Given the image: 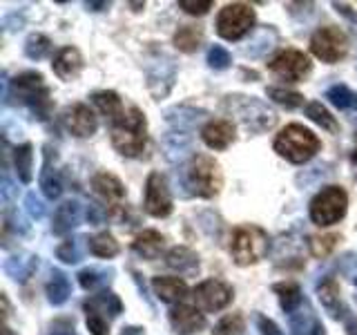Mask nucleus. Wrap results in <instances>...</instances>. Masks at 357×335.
<instances>
[{
	"label": "nucleus",
	"instance_id": "f257e3e1",
	"mask_svg": "<svg viewBox=\"0 0 357 335\" xmlns=\"http://www.w3.org/2000/svg\"><path fill=\"white\" fill-rule=\"evenodd\" d=\"M112 145L123 156H139L148 143V121L139 107L126 110L119 119L112 121Z\"/></svg>",
	"mask_w": 357,
	"mask_h": 335
},
{
	"label": "nucleus",
	"instance_id": "f03ea898",
	"mask_svg": "<svg viewBox=\"0 0 357 335\" xmlns=\"http://www.w3.org/2000/svg\"><path fill=\"white\" fill-rule=\"evenodd\" d=\"M321 148V141L317 134H312L308 128L299 123H290L275 139V152L284 156L290 163H306L315 156Z\"/></svg>",
	"mask_w": 357,
	"mask_h": 335
},
{
	"label": "nucleus",
	"instance_id": "7ed1b4c3",
	"mask_svg": "<svg viewBox=\"0 0 357 335\" xmlns=\"http://www.w3.org/2000/svg\"><path fill=\"white\" fill-rule=\"evenodd\" d=\"M11 92H14L16 103L27 105L36 119L47 121L52 114V94L45 85V78L38 72H22L11 81Z\"/></svg>",
	"mask_w": 357,
	"mask_h": 335
},
{
	"label": "nucleus",
	"instance_id": "20e7f679",
	"mask_svg": "<svg viewBox=\"0 0 357 335\" xmlns=\"http://www.w3.org/2000/svg\"><path fill=\"white\" fill-rule=\"evenodd\" d=\"M223 105L230 110V114H234L241 121V126L245 130L255 132V134L271 130L277 123L275 112L255 96L230 94V96H226V100H223Z\"/></svg>",
	"mask_w": 357,
	"mask_h": 335
},
{
	"label": "nucleus",
	"instance_id": "39448f33",
	"mask_svg": "<svg viewBox=\"0 0 357 335\" xmlns=\"http://www.w3.org/2000/svg\"><path fill=\"white\" fill-rule=\"evenodd\" d=\"M271 251V239L268 232L259 226H239L232 230V241H230V253L234 264L239 266H250L268 255Z\"/></svg>",
	"mask_w": 357,
	"mask_h": 335
},
{
	"label": "nucleus",
	"instance_id": "423d86ee",
	"mask_svg": "<svg viewBox=\"0 0 357 335\" xmlns=\"http://www.w3.org/2000/svg\"><path fill=\"white\" fill-rule=\"evenodd\" d=\"M185 186L190 188V195L195 197H215L221 188L219 163L208 154H195L185 165Z\"/></svg>",
	"mask_w": 357,
	"mask_h": 335
},
{
	"label": "nucleus",
	"instance_id": "0eeeda50",
	"mask_svg": "<svg viewBox=\"0 0 357 335\" xmlns=\"http://www.w3.org/2000/svg\"><path fill=\"white\" fill-rule=\"evenodd\" d=\"M349 208V195L340 186H326L321 193L310 201V219L317 226H333L344 219Z\"/></svg>",
	"mask_w": 357,
	"mask_h": 335
},
{
	"label": "nucleus",
	"instance_id": "6e6552de",
	"mask_svg": "<svg viewBox=\"0 0 357 335\" xmlns=\"http://www.w3.org/2000/svg\"><path fill=\"white\" fill-rule=\"evenodd\" d=\"M255 9L245 3L226 5L217 16V34L226 40H239L255 27Z\"/></svg>",
	"mask_w": 357,
	"mask_h": 335
},
{
	"label": "nucleus",
	"instance_id": "1a4fd4ad",
	"mask_svg": "<svg viewBox=\"0 0 357 335\" xmlns=\"http://www.w3.org/2000/svg\"><path fill=\"white\" fill-rule=\"evenodd\" d=\"M310 52L324 63H337L349 52V38L340 27H321L312 34Z\"/></svg>",
	"mask_w": 357,
	"mask_h": 335
},
{
	"label": "nucleus",
	"instance_id": "9d476101",
	"mask_svg": "<svg viewBox=\"0 0 357 335\" xmlns=\"http://www.w3.org/2000/svg\"><path fill=\"white\" fill-rule=\"evenodd\" d=\"M310 67L312 65L308 61V56L299 50H284L268 63V70L286 83H299L301 78H306L310 74Z\"/></svg>",
	"mask_w": 357,
	"mask_h": 335
},
{
	"label": "nucleus",
	"instance_id": "9b49d317",
	"mask_svg": "<svg viewBox=\"0 0 357 335\" xmlns=\"http://www.w3.org/2000/svg\"><path fill=\"white\" fill-rule=\"evenodd\" d=\"M143 208L148 215L152 217H167L172 212V195L167 181L161 172H152L145 181V199H143Z\"/></svg>",
	"mask_w": 357,
	"mask_h": 335
},
{
	"label": "nucleus",
	"instance_id": "f8f14e48",
	"mask_svg": "<svg viewBox=\"0 0 357 335\" xmlns=\"http://www.w3.org/2000/svg\"><path fill=\"white\" fill-rule=\"evenodd\" d=\"M234 297L232 286H228L221 279H206L195 288V302L199 304L201 311L206 313H217L221 308H226Z\"/></svg>",
	"mask_w": 357,
	"mask_h": 335
},
{
	"label": "nucleus",
	"instance_id": "ddd939ff",
	"mask_svg": "<svg viewBox=\"0 0 357 335\" xmlns=\"http://www.w3.org/2000/svg\"><path fill=\"white\" fill-rule=\"evenodd\" d=\"M63 126L67 132H72L74 137H92V134L96 132L98 128V121L94 117V112L89 110L85 103H74L70 107H65L63 112Z\"/></svg>",
	"mask_w": 357,
	"mask_h": 335
},
{
	"label": "nucleus",
	"instance_id": "4468645a",
	"mask_svg": "<svg viewBox=\"0 0 357 335\" xmlns=\"http://www.w3.org/2000/svg\"><path fill=\"white\" fill-rule=\"evenodd\" d=\"M167 318H170V327L176 335H192L206 329V315L188 304H178L170 308Z\"/></svg>",
	"mask_w": 357,
	"mask_h": 335
},
{
	"label": "nucleus",
	"instance_id": "2eb2a0df",
	"mask_svg": "<svg viewBox=\"0 0 357 335\" xmlns=\"http://www.w3.org/2000/svg\"><path fill=\"white\" fill-rule=\"evenodd\" d=\"M174 78H176V70H174V63L170 59H165L163 63L161 61L150 63V67H148V87H150V92L156 98H161V96H165L167 92H170L172 85H174Z\"/></svg>",
	"mask_w": 357,
	"mask_h": 335
},
{
	"label": "nucleus",
	"instance_id": "dca6fc26",
	"mask_svg": "<svg viewBox=\"0 0 357 335\" xmlns=\"http://www.w3.org/2000/svg\"><path fill=\"white\" fill-rule=\"evenodd\" d=\"M85 313L87 315H96V318H103L107 322H112L114 318H119L121 313H123V304H121V299L114 295V293H109V290H103V293H98V295H92L89 297L85 304H83Z\"/></svg>",
	"mask_w": 357,
	"mask_h": 335
},
{
	"label": "nucleus",
	"instance_id": "f3484780",
	"mask_svg": "<svg viewBox=\"0 0 357 335\" xmlns=\"http://www.w3.org/2000/svg\"><path fill=\"white\" fill-rule=\"evenodd\" d=\"M52 70L54 74L63 78V81H72L83 70V56L76 47H63L59 50V54L54 56L52 61Z\"/></svg>",
	"mask_w": 357,
	"mask_h": 335
},
{
	"label": "nucleus",
	"instance_id": "a211bd4d",
	"mask_svg": "<svg viewBox=\"0 0 357 335\" xmlns=\"http://www.w3.org/2000/svg\"><path fill=\"white\" fill-rule=\"evenodd\" d=\"M92 188L94 193L103 197L109 208H116L123 206V199H126V186L119 181V177L109 174V172H98L92 179Z\"/></svg>",
	"mask_w": 357,
	"mask_h": 335
},
{
	"label": "nucleus",
	"instance_id": "6ab92c4d",
	"mask_svg": "<svg viewBox=\"0 0 357 335\" xmlns=\"http://www.w3.org/2000/svg\"><path fill=\"white\" fill-rule=\"evenodd\" d=\"M78 223H81V204L74 199L70 201H63V204L56 208L54 212V219H52V232L54 234H67L72 232Z\"/></svg>",
	"mask_w": 357,
	"mask_h": 335
},
{
	"label": "nucleus",
	"instance_id": "aec40b11",
	"mask_svg": "<svg viewBox=\"0 0 357 335\" xmlns=\"http://www.w3.org/2000/svg\"><path fill=\"white\" fill-rule=\"evenodd\" d=\"M201 139L212 150H226L234 141V126L230 121H210L208 126L201 130Z\"/></svg>",
	"mask_w": 357,
	"mask_h": 335
},
{
	"label": "nucleus",
	"instance_id": "412c9836",
	"mask_svg": "<svg viewBox=\"0 0 357 335\" xmlns=\"http://www.w3.org/2000/svg\"><path fill=\"white\" fill-rule=\"evenodd\" d=\"M317 297H319V302H321V306L331 313V318H335V320L346 318V313H349V308H346V306L342 304L340 286H337V282H335L333 277H328L326 282H321V284L317 286Z\"/></svg>",
	"mask_w": 357,
	"mask_h": 335
},
{
	"label": "nucleus",
	"instance_id": "4be33fe9",
	"mask_svg": "<svg viewBox=\"0 0 357 335\" xmlns=\"http://www.w3.org/2000/svg\"><path fill=\"white\" fill-rule=\"evenodd\" d=\"M5 273L16 279V282H27L33 275V271L38 268V257L36 255H11L3 264Z\"/></svg>",
	"mask_w": 357,
	"mask_h": 335
},
{
	"label": "nucleus",
	"instance_id": "5701e85b",
	"mask_svg": "<svg viewBox=\"0 0 357 335\" xmlns=\"http://www.w3.org/2000/svg\"><path fill=\"white\" fill-rule=\"evenodd\" d=\"M165 264L172 268V271L181 273V275H192L199 271V257L195 251L185 248V246H174V248L165 255Z\"/></svg>",
	"mask_w": 357,
	"mask_h": 335
},
{
	"label": "nucleus",
	"instance_id": "b1692460",
	"mask_svg": "<svg viewBox=\"0 0 357 335\" xmlns=\"http://www.w3.org/2000/svg\"><path fill=\"white\" fill-rule=\"evenodd\" d=\"M152 288L163 302H181L188 295V284L178 277H152Z\"/></svg>",
	"mask_w": 357,
	"mask_h": 335
},
{
	"label": "nucleus",
	"instance_id": "393cba45",
	"mask_svg": "<svg viewBox=\"0 0 357 335\" xmlns=\"http://www.w3.org/2000/svg\"><path fill=\"white\" fill-rule=\"evenodd\" d=\"M132 251L143 260H159L163 251V237L156 230H143L137 239L132 241Z\"/></svg>",
	"mask_w": 357,
	"mask_h": 335
},
{
	"label": "nucleus",
	"instance_id": "a878e982",
	"mask_svg": "<svg viewBox=\"0 0 357 335\" xmlns=\"http://www.w3.org/2000/svg\"><path fill=\"white\" fill-rule=\"evenodd\" d=\"M45 293H47L50 304L63 306L72 295V286H70V279H67V275L63 271H52L50 282H47V286H45Z\"/></svg>",
	"mask_w": 357,
	"mask_h": 335
},
{
	"label": "nucleus",
	"instance_id": "bb28decb",
	"mask_svg": "<svg viewBox=\"0 0 357 335\" xmlns=\"http://www.w3.org/2000/svg\"><path fill=\"white\" fill-rule=\"evenodd\" d=\"M204 117H206L204 110H195V107H185V105L183 107H172V110L165 112L167 123H172V126L176 128V132L195 128Z\"/></svg>",
	"mask_w": 357,
	"mask_h": 335
},
{
	"label": "nucleus",
	"instance_id": "cd10ccee",
	"mask_svg": "<svg viewBox=\"0 0 357 335\" xmlns=\"http://www.w3.org/2000/svg\"><path fill=\"white\" fill-rule=\"evenodd\" d=\"M45 165H43V172H40V188H43V195L47 199H59L63 193V181H61V174L54 170L52 163H50V150L45 148Z\"/></svg>",
	"mask_w": 357,
	"mask_h": 335
},
{
	"label": "nucleus",
	"instance_id": "c85d7f7f",
	"mask_svg": "<svg viewBox=\"0 0 357 335\" xmlns=\"http://www.w3.org/2000/svg\"><path fill=\"white\" fill-rule=\"evenodd\" d=\"M201 43H204V31L195 25H183V27H178L174 34V47L185 52V54L197 52L201 47Z\"/></svg>",
	"mask_w": 357,
	"mask_h": 335
},
{
	"label": "nucleus",
	"instance_id": "c756f323",
	"mask_svg": "<svg viewBox=\"0 0 357 335\" xmlns=\"http://www.w3.org/2000/svg\"><path fill=\"white\" fill-rule=\"evenodd\" d=\"M92 100H94V105L100 110V114L109 119V123L114 119H119L123 112H126L116 92H107V89H103V92L92 94Z\"/></svg>",
	"mask_w": 357,
	"mask_h": 335
},
{
	"label": "nucleus",
	"instance_id": "7c9ffc66",
	"mask_svg": "<svg viewBox=\"0 0 357 335\" xmlns=\"http://www.w3.org/2000/svg\"><path fill=\"white\" fill-rule=\"evenodd\" d=\"M14 168L16 174L22 184L31 181V170H33V148L29 143H22L14 148Z\"/></svg>",
	"mask_w": 357,
	"mask_h": 335
},
{
	"label": "nucleus",
	"instance_id": "2f4dec72",
	"mask_svg": "<svg viewBox=\"0 0 357 335\" xmlns=\"http://www.w3.org/2000/svg\"><path fill=\"white\" fill-rule=\"evenodd\" d=\"M273 290L279 297V304L282 308L288 313V315H293V313L301 306V288L293 282H286V284H275Z\"/></svg>",
	"mask_w": 357,
	"mask_h": 335
},
{
	"label": "nucleus",
	"instance_id": "473e14b6",
	"mask_svg": "<svg viewBox=\"0 0 357 335\" xmlns=\"http://www.w3.org/2000/svg\"><path fill=\"white\" fill-rule=\"evenodd\" d=\"M163 150L170 161H181L190 152V137L185 132H170L163 139Z\"/></svg>",
	"mask_w": 357,
	"mask_h": 335
},
{
	"label": "nucleus",
	"instance_id": "72a5a7b5",
	"mask_svg": "<svg viewBox=\"0 0 357 335\" xmlns=\"http://www.w3.org/2000/svg\"><path fill=\"white\" fill-rule=\"evenodd\" d=\"M87 248L92 255L103 257V260H109V257L119 255V241L112 237L109 232H98L87 241Z\"/></svg>",
	"mask_w": 357,
	"mask_h": 335
},
{
	"label": "nucleus",
	"instance_id": "f704fd0d",
	"mask_svg": "<svg viewBox=\"0 0 357 335\" xmlns=\"http://www.w3.org/2000/svg\"><path fill=\"white\" fill-rule=\"evenodd\" d=\"M306 117H308L312 123H317L319 128L328 130V132H337V130H340V126H337V121H335V117L319 103V100H312V103L306 105Z\"/></svg>",
	"mask_w": 357,
	"mask_h": 335
},
{
	"label": "nucleus",
	"instance_id": "c9c22d12",
	"mask_svg": "<svg viewBox=\"0 0 357 335\" xmlns=\"http://www.w3.org/2000/svg\"><path fill=\"white\" fill-rule=\"evenodd\" d=\"M78 282L85 290H98L112 282V271H98V268H85L78 273Z\"/></svg>",
	"mask_w": 357,
	"mask_h": 335
},
{
	"label": "nucleus",
	"instance_id": "e433bc0d",
	"mask_svg": "<svg viewBox=\"0 0 357 335\" xmlns=\"http://www.w3.org/2000/svg\"><path fill=\"white\" fill-rule=\"evenodd\" d=\"M266 94H268V98H273L277 105H282L286 110H295V107L304 105V96H301L299 92H290V89H284V87H268Z\"/></svg>",
	"mask_w": 357,
	"mask_h": 335
},
{
	"label": "nucleus",
	"instance_id": "4c0bfd02",
	"mask_svg": "<svg viewBox=\"0 0 357 335\" xmlns=\"http://www.w3.org/2000/svg\"><path fill=\"white\" fill-rule=\"evenodd\" d=\"M275 38H277V34H275V29H264V31H259L255 36V40L250 43V47H245V56H250V59H259V56H264L268 50L273 47L275 45Z\"/></svg>",
	"mask_w": 357,
	"mask_h": 335
},
{
	"label": "nucleus",
	"instance_id": "58836bf2",
	"mask_svg": "<svg viewBox=\"0 0 357 335\" xmlns=\"http://www.w3.org/2000/svg\"><path fill=\"white\" fill-rule=\"evenodd\" d=\"M50 52H52V40L47 36H43V34H31L25 43V54L31 61H40Z\"/></svg>",
	"mask_w": 357,
	"mask_h": 335
},
{
	"label": "nucleus",
	"instance_id": "ea45409f",
	"mask_svg": "<svg viewBox=\"0 0 357 335\" xmlns=\"http://www.w3.org/2000/svg\"><path fill=\"white\" fill-rule=\"evenodd\" d=\"M83 241L85 239H65L56 248V257L65 264H78L83 260Z\"/></svg>",
	"mask_w": 357,
	"mask_h": 335
},
{
	"label": "nucleus",
	"instance_id": "a19ab883",
	"mask_svg": "<svg viewBox=\"0 0 357 335\" xmlns=\"http://www.w3.org/2000/svg\"><path fill=\"white\" fill-rule=\"evenodd\" d=\"M317 318H312V311H295L290 315V335H310L312 333V324Z\"/></svg>",
	"mask_w": 357,
	"mask_h": 335
},
{
	"label": "nucleus",
	"instance_id": "79ce46f5",
	"mask_svg": "<svg viewBox=\"0 0 357 335\" xmlns=\"http://www.w3.org/2000/svg\"><path fill=\"white\" fill-rule=\"evenodd\" d=\"M245 324L239 313H232V315H226L221 322H217V327L212 329V335H243Z\"/></svg>",
	"mask_w": 357,
	"mask_h": 335
},
{
	"label": "nucleus",
	"instance_id": "37998d69",
	"mask_svg": "<svg viewBox=\"0 0 357 335\" xmlns=\"http://www.w3.org/2000/svg\"><path fill=\"white\" fill-rule=\"evenodd\" d=\"M326 98L331 100V103L337 107V110H346L353 105V92L346 85H333L328 92H326Z\"/></svg>",
	"mask_w": 357,
	"mask_h": 335
},
{
	"label": "nucleus",
	"instance_id": "c03bdc74",
	"mask_svg": "<svg viewBox=\"0 0 357 335\" xmlns=\"http://www.w3.org/2000/svg\"><path fill=\"white\" fill-rule=\"evenodd\" d=\"M232 63V56L226 47H221V45H215V47H210L208 52V65L212 70H226Z\"/></svg>",
	"mask_w": 357,
	"mask_h": 335
},
{
	"label": "nucleus",
	"instance_id": "a18cd8bd",
	"mask_svg": "<svg viewBox=\"0 0 357 335\" xmlns=\"http://www.w3.org/2000/svg\"><path fill=\"white\" fill-rule=\"evenodd\" d=\"M337 234H326V237H310V253L315 257H326L335 244H337Z\"/></svg>",
	"mask_w": 357,
	"mask_h": 335
},
{
	"label": "nucleus",
	"instance_id": "49530a36",
	"mask_svg": "<svg viewBox=\"0 0 357 335\" xmlns=\"http://www.w3.org/2000/svg\"><path fill=\"white\" fill-rule=\"evenodd\" d=\"M178 7L190 16H204L212 9V0H199V3H195V0H178Z\"/></svg>",
	"mask_w": 357,
	"mask_h": 335
},
{
	"label": "nucleus",
	"instance_id": "de8ad7c7",
	"mask_svg": "<svg viewBox=\"0 0 357 335\" xmlns=\"http://www.w3.org/2000/svg\"><path fill=\"white\" fill-rule=\"evenodd\" d=\"M25 210L29 212L31 219H43L45 217V204H43L40 197H36V193H29L25 197Z\"/></svg>",
	"mask_w": 357,
	"mask_h": 335
},
{
	"label": "nucleus",
	"instance_id": "09e8293b",
	"mask_svg": "<svg viewBox=\"0 0 357 335\" xmlns=\"http://www.w3.org/2000/svg\"><path fill=\"white\" fill-rule=\"evenodd\" d=\"M50 335H76L74 318H59L50 324Z\"/></svg>",
	"mask_w": 357,
	"mask_h": 335
},
{
	"label": "nucleus",
	"instance_id": "8fccbe9b",
	"mask_svg": "<svg viewBox=\"0 0 357 335\" xmlns=\"http://www.w3.org/2000/svg\"><path fill=\"white\" fill-rule=\"evenodd\" d=\"M87 329L92 335H109V322L96 315H87Z\"/></svg>",
	"mask_w": 357,
	"mask_h": 335
},
{
	"label": "nucleus",
	"instance_id": "3c124183",
	"mask_svg": "<svg viewBox=\"0 0 357 335\" xmlns=\"http://www.w3.org/2000/svg\"><path fill=\"white\" fill-rule=\"evenodd\" d=\"M257 327H259L261 335H284L282 331H279L277 324L273 320H268L266 315H257Z\"/></svg>",
	"mask_w": 357,
	"mask_h": 335
},
{
	"label": "nucleus",
	"instance_id": "603ef678",
	"mask_svg": "<svg viewBox=\"0 0 357 335\" xmlns=\"http://www.w3.org/2000/svg\"><path fill=\"white\" fill-rule=\"evenodd\" d=\"M107 219V210H103L96 204H89L87 206V221L92 223V226H98V223H103Z\"/></svg>",
	"mask_w": 357,
	"mask_h": 335
},
{
	"label": "nucleus",
	"instance_id": "864d4df0",
	"mask_svg": "<svg viewBox=\"0 0 357 335\" xmlns=\"http://www.w3.org/2000/svg\"><path fill=\"white\" fill-rule=\"evenodd\" d=\"M0 193H3V199L5 201H9L11 197H14V184H11V179H9V174H7V170L3 172V179H0Z\"/></svg>",
	"mask_w": 357,
	"mask_h": 335
},
{
	"label": "nucleus",
	"instance_id": "5fc2aeb1",
	"mask_svg": "<svg viewBox=\"0 0 357 335\" xmlns=\"http://www.w3.org/2000/svg\"><path fill=\"white\" fill-rule=\"evenodd\" d=\"M333 7L340 11V14H344L349 20H353V22H357V14L355 11H351V7L349 5H344V3H333Z\"/></svg>",
	"mask_w": 357,
	"mask_h": 335
},
{
	"label": "nucleus",
	"instance_id": "6e6d98bb",
	"mask_svg": "<svg viewBox=\"0 0 357 335\" xmlns=\"http://www.w3.org/2000/svg\"><path fill=\"white\" fill-rule=\"evenodd\" d=\"M119 335H145L143 327H123Z\"/></svg>",
	"mask_w": 357,
	"mask_h": 335
},
{
	"label": "nucleus",
	"instance_id": "4d7b16f0",
	"mask_svg": "<svg viewBox=\"0 0 357 335\" xmlns=\"http://www.w3.org/2000/svg\"><path fill=\"white\" fill-rule=\"evenodd\" d=\"M85 9H89V11H103V9H109V3H85Z\"/></svg>",
	"mask_w": 357,
	"mask_h": 335
},
{
	"label": "nucleus",
	"instance_id": "13d9d810",
	"mask_svg": "<svg viewBox=\"0 0 357 335\" xmlns=\"http://www.w3.org/2000/svg\"><path fill=\"white\" fill-rule=\"evenodd\" d=\"M310 335H326V329H324V324L319 320H315V324H312V333Z\"/></svg>",
	"mask_w": 357,
	"mask_h": 335
},
{
	"label": "nucleus",
	"instance_id": "bf43d9fd",
	"mask_svg": "<svg viewBox=\"0 0 357 335\" xmlns=\"http://www.w3.org/2000/svg\"><path fill=\"white\" fill-rule=\"evenodd\" d=\"M351 161H353V165H355V174H357V148H355V152L351 154Z\"/></svg>",
	"mask_w": 357,
	"mask_h": 335
},
{
	"label": "nucleus",
	"instance_id": "052dcab7",
	"mask_svg": "<svg viewBox=\"0 0 357 335\" xmlns=\"http://www.w3.org/2000/svg\"><path fill=\"white\" fill-rule=\"evenodd\" d=\"M3 335H14V333H11V329H9V327H5V331H3Z\"/></svg>",
	"mask_w": 357,
	"mask_h": 335
},
{
	"label": "nucleus",
	"instance_id": "680f3d73",
	"mask_svg": "<svg viewBox=\"0 0 357 335\" xmlns=\"http://www.w3.org/2000/svg\"><path fill=\"white\" fill-rule=\"evenodd\" d=\"M355 143H357V137H355Z\"/></svg>",
	"mask_w": 357,
	"mask_h": 335
}]
</instances>
